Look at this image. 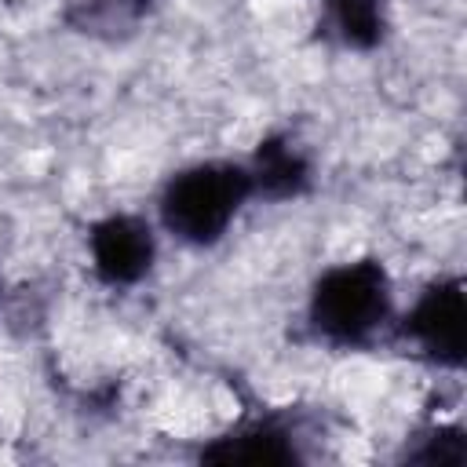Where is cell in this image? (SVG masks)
Instances as JSON below:
<instances>
[{
  "label": "cell",
  "mask_w": 467,
  "mask_h": 467,
  "mask_svg": "<svg viewBox=\"0 0 467 467\" xmlns=\"http://www.w3.org/2000/svg\"><path fill=\"white\" fill-rule=\"evenodd\" d=\"M91 266L106 285H135L153 266V230L139 215H106L88 234Z\"/></svg>",
  "instance_id": "277c9868"
},
{
  "label": "cell",
  "mask_w": 467,
  "mask_h": 467,
  "mask_svg": "<svg viewBox=\"0 0 467 467\" xmlns=\"http://www.w3.org/2000/svg\"><path fill=\"white\" fill-rule=\"evenodd\" d=\"M248 197L252 179L244 164L208 161L168 179L161 193V219L186 244H215Z\"/></svg>",
  "instance_id": "6da1fadb"
},
{
  "label": "cell",
  "mask_w": 467,
  "mask_h": 467,
  "mask_svg": "<svg viewBox=\"0 0 467 467\" xmlns=\"http://www.w3.org/2000/svg\"><path fill=\"white\" fill-rule=\"evenodd\" d=\"M390 317V277L383 263L358 259L317 277L310 296V321L332 343H368Z\"/></svg>",
  "instance_id": "7a4b0ae2"
},
{
  "label": "cell",
  "mask_w": 467,
  "mask_h": 467,
  "mask_svg": "<svg viewBox=\"0 0 467 467\" xmlns=\"http://www.w3.org/2000/svg\"><path fill=\"white\" fill-rule=\"evenodd\" d=\"M405 339H412L434 365L460 368L467 354V296L460 277H441L423 288L416 306L401 325Z\"/></svg>",
  "instance_id": "3957f363"
},
{
  "label": "cell",
  "mask_w": 467,
  "mask_h": 467,
  "mask_svg": "<svg viewBox=\"0 0 467 467\" xmlns=\"http://www.w3.org/2000/svg\"><path fill=\"white\" fill-rule=\"evenodd\" d=\"M325 22L339 44L368 51L383 40V4L379 0H321Z\"/></svg>",
  "instance_id": "ba28073f"
},
{
  "label": "cell",
  "mask_w": 467,
  "mask_h": 467,
  "mask_svg": "<svg viewBox=\"0 0 467 467\" xmlns=\"http://www.w3.org/2000/svg\"><path fill=\"white\" fill-rule=\"evenodd\" d=\"M248 179H252V193L266 201H288L310 186V161L288 135H270L255 146Z\"/></svg>",
  "instance_id": "5b68a950"
},
{
  "label": "cell",
  "mask_w": 467,
  "mask_h": 467,
  "mask_svg": "<svg viewBox=\"0 0 467 467\" xmlns=\"http://www.w3.org/2000/svg\"><path fill=\"white\" fill-rule=\"evenodd\" d=\"M201 460L212 463H292L296 445L292 434L277 420H252L215 445L201 449Z\"/></svg>",
  "instance_id": "8992f818"
},
{
  "label": "cell",
  "mask_w": 467,
  "mask_h": 467,
  "mask_svg": "<svg viewBox=\"0 0 467 467\" xmlns=\"http://www.w3.org/2000/svg\"><path fill=\"white\" fill-rule=\"evenodd\" d=\"M153 0H77L66 11L69 29L95 40H124L150 15Z\"/></svg>",
  "instance_id": "52a82bcc"
}]
</instances>
